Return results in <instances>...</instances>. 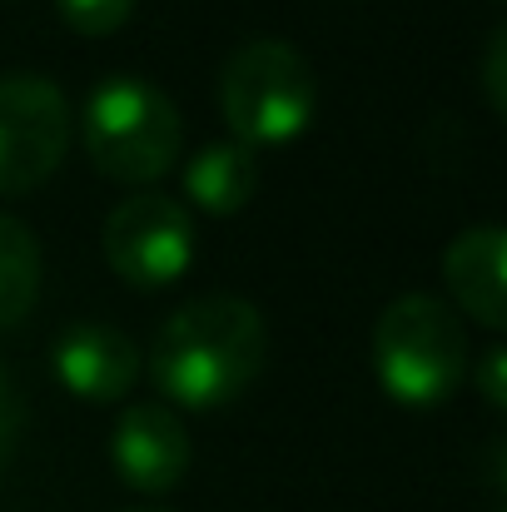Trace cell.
<instances>
[{"mask_svg": "<svg viewBox=\"0 0 507 512\" xmlns=\"http://www.w3.org/2000/svg\"><path fill=\"white\" fill-rule=\"evenodd\" d=\"M264 314L234 294H204L169 314L150 348V378L169 403L214 413L234 403L264 368Z\"/></svg>", "mask_w": 507, "mask_h": 512, "instance_id": "cell-1", "label": "cell"}, {"mask_svg": "<svg viewBox=\"0 0 507 512\" xmlns=\"http://www.w3.org/2000/svg\"><path fill=\"white\" fill-rule=\"evenodd\" d=\"M85 155L115 184H155L179 165L184 125L160 85L135 75H110L85 100Z\"/></svg>", "mask_w": 507, "mask_h": 512, "instance_id": "cell-2", "label": "cell"}, {"mask_svg": "<svg viewBox=\"0 0 507 512\" xmlns=\"http://www.w3.org/2000/svg\"><path fill=\"white\" fill-rule=\"evenodd\" d=\"M314 110H319V80L299 45L264 35L229 55L219 75V115L229 125V140L249 150L289 145L309 130Z\"/></svg>", "mask_w": 507, "mask_h": 512, "instance_id": "cell-3", "label": "cell"}, {"mask_svg": "<svg viewBox=\"0 0 507 512\" xmlns=\"http://www.w3.org/2000/svg\"><path fill=\"white\" fill-rule=\"evenodd\" d=\"M378 388L403 408H438L468 373V334L458 314L433 294L393 299L373 324Z\"/></svg>", "mask_w": 507, "mask_h": 512, "instance_id": "cell-4", "label": "cell"}, {"mask_svg": "<svg viewBox=\"0 0 507 512\" xmlns=\"http://www.w3.org/2000/svg\"><path fill=\"white\" fill-rule=\"evenodd\" d=\"M105 259L110 269L145 294L179 284L194 264V219L169 194H130L105 219Z\"/></svg>", "mask_w": 507, "mask_h": 512, "instance_id": "cell-5", "label": "cell"}, {"mask_svg": "<svg viewBox=\"0 0 507 512\" xmlns=\"http://www.w3.org/2000/svg\"><path fill=\"white\" fill-rule=\"evenodd\" d=\"M70 145V105L45 75H0V194L40 189Z\"/></svg>", "mask_w": 507, "mask_h": 512, "instance_id": "cell-6", "label": "cell"}, {"mask_svg": "<svg viewBox=\"0 0 507 512\" xmlns=\"http://www.w3.org/2000/svg\"><path fill=\"white\" fill-rule=\"evenodd\" d=\"M110 463L125 488L135 493H169L189 473V428L165 403H135L115 418Z\"/></svg>", "mask_w": 507, "mask_h": 512, "instance_id": "cell-7", "label": "cell"}, {"mask_svg": "<svg viewBox=\"0 0 507 512\" xmlns=\"http://www.w3.org/2000/svg\"><path fill=\"white\" fill-rule=\"evenodd\" d=\"M55 383L85 403H120L140 378V348L110 324H70L50 348Z\"/></svg>", "mask_w": 507, "mask_h": 512, "instance_id": "cell-8", "label": "cell"}, {"mask_svg": "<svg viewBox=\"0 0 507 512\" xmlns=\"http://www.w3.org/2000/svg\"><path fill=\"white\" fill-rule=\"evenodd\" d=\"M507 234L498 224H473L443 249V279L468 319H478L488 334L507 329Z\"/></svg>", "mask_w": 507, "mask_h": 512, "instance_id": "cell-9", "label": "cell"}, {"mask_svg": "<svg viewBox=\"0 0 507 512\" xmlns=\"http://www.w3.org/2000/svg\"><path fill=\"white\" fill-rule=\"evenodd\" d=\"M184 194H189L204 214H214V219L239 214V209L259 194V155H254L249 145H239V140H214V145H204V150L189 160V170H184Z\"/></svg>", "mask_w": 507, "mask_h": 512, "instance_id": "cell-10", "label": "cell"}, {"mask_svg": "<svg viewBox=\"0 0 507 512\" xmlns=\"http://www.w3.org/2000/svg\"><path fill=\"white\" fill-rule=\"evenodd\" d=\"M40 299V239L30 224L0 214V334L30 319Z\"/></svg>", "mask_w": 507, "mask_h": 512, "instance_id": "cell-11", "label": "cell"}, {"mask_svg": "<svg viewBox=\"0 0 507 512\" xmlns=\"http://www.w3.org/2000/svg\"><path fill=\"white\" fill-rule=\"evenodd\" d=\"M60 20L80 35H110L135 15V0H55Z\"/></svg>", "mask_w": 507, "mask_h": 512, "instance_id": "cell-12", "label": "cell"}, {"mask_svg": "<svg viewBox=\"0 0 507 512\" xmlns=\"http://www.w3.org/2000/svg\"><path fill=\"white\" fill-rule=\"evenodd\" d=\"M20 428H25V398H20L15 378H10L5 363H0V468L10 463V453H15V443H20Z\"/></svg>", "mask_w": 507, "mask_h": 512, "instance_id": "cell-13", "label": "cell"}, {"mask_svg": "<svg viewBox=\"0 0 507 512\" xmlns=\"http://www.w3.org/2000/svg\"><path fill=\"white\" fill-rule=\"evenodd\" d=\"M507 30L498 25L493 35H488V50H483V95H488V105H493V115H503L507 110Z\"/></svg>", "mask_w": 507, "mask_h": 512, "instance_id": "cell-14", "label": "cell"}, {"mask_svg": "<svg viewBox=\"0 0 507 512\" xmlns=\"http://www.w3.org/2000/svg\"><path fill=\"white\" fill-rule=\"evenodd\" d=\"M478 388H483V403H488L493 413H503L507 408V353H503V343H493V348L478 358Z\"/></svg>", "mask_w": 507, "mask_h": 512, "instance_id": "cell-15", "label": "cell"}, {"mask_svg": "<svg viewBox=\"0 0 507 512\" xmlns=\"http://www.w3.org/2000/svg\"><path fill=\"white\" fill-rule=\"evenodd\" d=\"M130 512H165V508H130Z\"/></svg>", "mask_w": 507, "mask_h": 512, "instance_id": "cell-16", "label": "cell"}]
</instances>
